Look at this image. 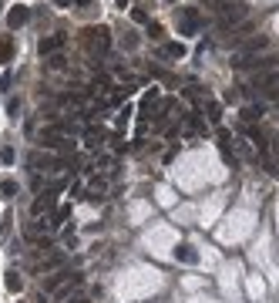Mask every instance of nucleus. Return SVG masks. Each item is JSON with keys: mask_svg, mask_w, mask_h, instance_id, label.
Instances as JSON below:
<instances>
[{"mask_svg": "<svg viewBox=\"0 0 279 303\" xmlns=\"http://www.w3.org/2000/svg\"><path fill=\"white\" fill-rule=\"evenodd\" d=\"M202 27V14L199 7H182L179 11V34H185V37H195Z\"/></svg>", "mask_w": 279, "mask_h": 303, "instance_id": "1", "label": "nucleus"}, {"mask_svg": "<svg viewBox=\"0 0 279 303\" xmlns=\"http://www.w3.org/2000/svg\"><path fill=\"white\" fill-rule=\"evenodd\" d=\"M246 14H249V7L242 0H235V4H229V7L219 11V24H222V27H235V24L246 21Z\"/></svg>", "mask_w": 279, "mask_h": 303, "instance_id": "2", "label": "nucleus"}, {"mask_svg": "<svg viewBox=\"0 0 279 303\" xmlns=\"http://www.w3.org/2000/svg\"><path fill=\"white\" fill-rule=\"evenodd\" d=\"M88 47L91 51H108V47H111V34H108V27H91L88 31Z\"/></svg>", "mask_w": 279, "mask_h": 303, "instance_id": "3", "label": "nucleus"}, {"mask_svg": "<svg viewBox=\"0 0 279 303\" xmlns=\"http://www.w3.org/2000/svg\"><path fill=\"white\" fill-rule=\"evenodd\" d=\"M67 44V34H51V37H44L41 41V54L51 57V54H61V47Z\"/></svg>", "mask_w": 279, "mask_h": 303, "instance_id": "4", "label": "nucleus"}, {"mask_svg": "<svg viewBox=\"0 0 279 303\" xmlns=\"http://www.w3.org/2000/svg\"><path fill=\"white\" fill-rule=\"evenodd\" d=\"M54 195H57L54 189H47V192H41V195H37V199H34V209H31V213H34V216H41V213H47V209H51V206H54Z\"/></svg>", "mask_w": 279, "mask_h": 303, "instance_id": "5", "label": "nucleus"}, {"mask_svg": "<svg viewBox=\"0 0 279 303\" xmlns=\"http://www.w3.org/2000/svg\"><path fill=\"white\" fill-rule=\"evenodd\" d=\"M27 17H31V11H27V7H21V4H17V7H14V11L7 14V24H11L14 31H17V27H24V24H27Z\"/></svg>", "mask_w": 279, "mask_h": 303, "instance_id": "6", "label": "nucleus"}, {"mask_svg": "<svg viewBox=\"0 0 279 303\" xmlns=\"http://www.w3.org/2000/svg\"><path fill=\"white\" fill-rule=\"evenodd\" d=\"M269 41L262 37V34H256V37H249V41H242V57H249V54H256V51H262Z\"/></svg>", "mask_w": 279, "mask_h": 303, "instance_id": "7", "label": "nucleus"}, {"mask_svg": "<svg viewBox=\"0 0 279 303\" xmlns=\"http://www.w3.org/2000/svg\"><path fill=\"white\" fill-rule=\"evenodd\" d=\"M14 57V41L11 37H0V64H7Z\"/></svg>", "mask_w": 279, "mask_h": 303, "instance_id": "8", "label": "nucleus"}, {"mask_svg": "<svg viewBox=\"0 0 279 303\" xmlns=\"http://www.w3.org/2000/svg\"><path fill=\"white\" fill-rule=\"evenodd\" d=\"M41 145L57 148V145H61V132H57V128H47V132H44V138H41Z\"/></svg>", "mask_w": 279, "mask_h": 303, "instance_id": "9", "label": "nucleus"}, {"mask_svg": "<svg viewBox=\"0 0 279 303\" xmlns=\"http://www.w3.org/2000/svg\"><path fill=\"white\" fill-rule=\"evenodd\" d=\"M162 54H168V57H185V44H179V41H175V44H165V47H162Z\"/></svg>", "mask_w": 279, "mask_h": 303, "instance_id": "10", "label": "nucleus"}, {"mask_svg": "<svg viewBox=\"0 0 279 303\" xmlns=\"http://www.w3.org/2000/svg\"><path fill=\"white\" fill-rule=\"evenodd\" d=\"M185 132H202V122H199V115H185Z\"/></svg>", "mask_w": 279, "mask_h": 303, "instance_id": "11", "label": "nucleus"}, {"mask_svg": "<svg viewBox=\"0 0 279 303\" xmlns=\"http://www.w3.org/2000/svg\"><path fill=\"white\" fill-rule=\"evenodd\" d=\"M175 256H179L182 263H195V253H192V246H179V249H175Z\"/></svg>", "mask_w": 279, "mask_h": 303, "instance_id": "12", "label": "nucleus"}, {"mask_svg": "<svg viewBox=\"0 0 279 303\" xmlns=\"http://www.w3.org/2000/svg\"><path fill=\"white\" fill-rule=\"evenodd\" d=\"M61 263H64V256H47L44 263H41V269H44V273H51V269H57Z\"/></svg>", "mask_w": 279, "mask_h": 303, "instance_id": "13", "label": "nucleus"}, {"mask_svg": "<svg viewBox=\"0 0 279 303\" xmlns=\"http://www.w3.org/2000/svg\"><path fill=\"white\" fill-rule=\"evenodd\" d=\"M14 192H17V185H14V179H4V182H0V195H4V199H11Z\"/></svg>", "mask_w": 279, "mask_h": 303, "instance_id": "14", "label": "nucleus"}, {"mask_svg": "<svg viewBox=\"0 0 279 303\" xmlns=\"http://www.w3.org/2000/svg\"><path fill=\"white\" fill-rule=\"evenodd\" d=\"M14 158H17V155H14V148H11V145L0 148V162H4V165H14Z\"/></svg>", "mask_w": 279, "mask_h": 303, "instance_id": "15", "label": "nucleus"}, {"mask_svg": "<svg viewBox=\"0 0 279 303\" xmlns=\"http://www.w3.org/2000/svg\"><path fill=\"white\" fill-rule=\"evenodd\" d=\"M21 286H24V283H21V276H17V273H7V290H14V293H17Z\"/></svg>", "mask_w": 279, "mask_h": 303, "instance_id": "16", "label": "nucleus"}, {"mask_svg": "<svg viewBox=\"0 0 279 303\" xmlns=\"http://www.w3.org/2000/svg\"><path fill=\"white\" fill-rule=\"evenodd\" d=\"M67 216H71V206H61V209H57V216H54V223H51V226H61V223L67 219Z\"/></svg>", "mask_w": 279, "mask_h": 303, "instance_id": "17", "label": "nucleus"}, {"mask_svg": "<svg viewBox=\"0 0 279 303\" xmlns=\"http://www.w3.org/2000/svg\"><path fill=\"white\" fill-rule=\"evenodd\" d=\"M209 118H212V122H222V108H219L215 101H209Z\"/></svg>", "mask_w": 279, "mask_h": 303, "instance_id": "18", "label": "nucleus"}, {"mask_svg": "<svg viewBox=\"0 0 279 303\" xmlns=\"http://www.w3.org/2000/svg\"><path fill=\"white\" fill-rule=\"evenodd\" d=\"M47 64H51V67H61V64H64V54H51V57H47Z\"/></svg>", "mask_w": 279, "mask_h": 303, "instance_id": "19", "label": "nucleus"}, {"mask_svg": "<svg viewBox=\"0 0 279 303\" xmlns=\"http://www.w3.org/2000/svg\"><path fill=\"white\" fill-rule=\"evenodd\" d=\"M205 4H209V7H219V11H222V7H229V4H235V0H205Z\"/></svg>", "mask_w": 279, "mask_h": 303, "instance_id": "20", "label": "nucleus"}, {"mask_svg": "<svg viewBox=\"0 0 279 303\" xmlns=\"http://www.w3.org/2000/svg\"><path fill=\"white\" fill-rule=\"evenodd\" d=\"M266 94H269L272 101H279V81H276V84H269V88H266Z\"/></svg>", "mask_w": 279, "mask_h": 303, "instance_id": "21", "label": "nucleus"}, {"mask_svg": "<svg viewBox=\"0 0 279 303\" xmlns=\"http://www.w3.org/2000/svg\"><path fill=\"white\" fill-rule=\"evenodd\" d=\"M131 17H134L138 24H145V21H148V14H145V11H131Z\"/></svg>", "mask_w": 279, "mask_h": 303, "instance_id": "22", "label": "nucleus"}, {"mask_svg": "<svg viewBox=\"0 0 279 303\" xmlns=\"http://www.w3.org/2000/svg\"><path fill=\"white\" fill-rule=\"evenodd\" d=\"M78 7H94V0H74Z\"/></svg>", "mask_w": 279, "mask_h": 303, "instance_id": "23", "label": "nucleus"}, {"mask_svg": "<svg viewBox=\"0 0 279 303\" xmlns=\"http://www.w3.org/2000/svg\"><path fill=\"white\" fill-rule=\"evenodd\" d=\"M54 4H57V7H67V4H71V0H54Z\"/></svg>", "mask_w": 279, "mask_h": 303, "instance_id": "24", "label": "nucleus"}, {"mask_svg": "<svg viewBox=\"0 0 279 303\" xmlns=\"http://www.w3.org/2000/svg\"><path fill=\"white\" fill-rule=\"evenodd\" d=\"M74 303H88V300H84V296H78V300H74Z\"/></svg>", "mask_w": 279, "mask_h": 303, "instance_id": "25", "label": "nucleus"}, {"mask_svg": "<svg viewBox=\"0 0 279 303\" xmlns=\"http://www.w3.org/2000/svg\"><path fill=\"white\" fill-rule=\"evenodd\" d=\"M165 4H175V0H165Z\"/></svg>", "mask_w": 279, "mask_h": 303, "instance_id": "26", "label": "nucleus"}]
</instances>
